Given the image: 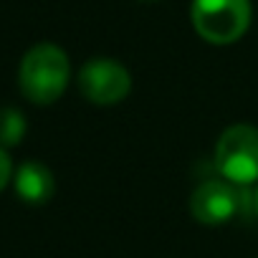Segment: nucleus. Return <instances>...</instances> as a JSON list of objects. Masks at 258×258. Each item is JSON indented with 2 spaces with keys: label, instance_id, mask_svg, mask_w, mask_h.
<instances>
[{
  "label": "nucleus",
  "instance_id": "obj_1",
  "mask_svg": "<svg viewBox=\"0 0 258 258\" xmlns=\"http://www.w3.org/2000/svg\"><path fill=\"white\" fill-rule=\"evenodd\" d=\"M71 63L63 48L56 43L33 46L18 69V84L28 101L33 104H53L69 86Z\"/></svg>",
  "mask_w": 258,
  "mask_h": 258
},
{
  "label": "nucleus",
  "instance_id": "obj_8",
  "mask_svg": "<svg viewBox=\"0 0 258 258\" xmlns=\"http://www.w3.org/2000/svg\"><path fill=\"white\" fill-rule=\"evenodd\" d=\"M11 177H13V162H11L8 152L0 147V190L11 182Z\"/></svg>",
  "mask_w": 258,
  "mask_h": 258
},
{
  "label": "nucleus",
  "instance_id": "obj_3",
  "mask_svg": "<svg viewBox=\"0 0 258 258\" xmlns=\"http://www.w3.org/2000/svg\"><path fill=\"white\" fill-rule=\"evenodd\" d=\"M215 167L233 185L258 182V126L233 124L215 142Z\"/></svg>",
  "mask_w": 258,
  "mask_h": 258
},
{
  "label": "nucleus",
  "instance_id": "obj_4",
  "mask_svg": "<svg viewBox=\"0 0 258 258\" xmlns=\"http://www.w3.org/2000/svg\"><path fill=\"white\" fill-rule=\"evenodd\" d=\"M79 91L86 101L99 106L119 104L132 91V76L129 71L111 58H91L79 71Z\"/></svg>",
  "mask_w": 258,
  "mask_h": 258
},
{
  "label": "nucleus",
  "instance_id": "obj_2",
  "mask_svg": "<svg viewBox=\"0 0 258 258\" xmlns=\"http://www.w3.org/2000/svg\"><path fill=\"white\" fill-rule=\"evenodd\" d=\"M190 18L203 41L228 46L250 26V0H192Z\"/></svg>",
  "mask_w": 258,
  "mask_h": 258
},
{
  "label": "nucleus",
  "instance_id": "obj_5",
  "mask_svg": "<svg viewBox=\"0 0 258 258\" xmlns=\"http://www.w3.org/2000/svg\"><path fill=\"white\" fill-rule=\"evenodd\" d=\"M243 208V198L238 192V185L228 182L225 177L205 180L192 190L190 198V213L203 225H223L230 223L238 210Z\"/></svg>",
  "mask_w": 258,
  "mask_h": 258
},
{
  "label": "nucleus",
  "instance_id": "obj_7",
  "mask_svg": "<svg viewBox=\"0 0 258 258\" xmlns=\"http://www.w3.org/2000/svg\"><path fill=\"white\" fill-rule=\"evenodd\" d=\"M26 135V119L18 109L3 106L0 109V147H16Z\"/></svg>",
  "mask_w": 258,
  "mask_h": 258
},
{
  "label": "nucleus",
  "instance_id": "obj_6",
  "mask_svg": "<svg viewBox=\"0 0 258 258\" xmlns=\"http://www.w3.org/2000/svg\"><path fill=\"white\" fill-rule=\"evenodd\" d=\"M16 192L31 205H43L56 192L53 172L41 162H23L16 172Z\"/></svg>",
  "mask_w": 258,
  "mask_h": 258
},
{
  "label": "nucleus",
  "instance_id": "obj_9",
  "mask_svg": "<svg viewBox=\"0 0 258 258\" xmlns=\"http://www.w3.org/2000/svg\"><path fill=\"white\" fill-rule=\"evenodd\" d=\"M140 3H160V0H140Z\"/></svg>",
  "mask_w": 258,
  "mask_h": 258
},
{
  "label": "nucleus",
  "instance_id": "obj_10",
  "mask_svg": "<svg viewBox=\"0 0 258 258\" xmlns=\"http://www.w3.org/2000/svg\"><path fill=\"white\" fill-rule=\"evenodd\" d=\"M255 208H258V192H255Z\"/></svg>",
  "mask_w": 258,
  "mask_h": 258
}]
</instances>
